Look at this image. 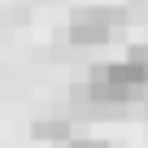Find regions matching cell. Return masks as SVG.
<instances>
[{
    "mask_svg": "<svg viewBox=\"0 0 148 148\" xmlns=\"http://www.w3.org/2000/svg\"><path fill=\"white\" fill-rule=\"evenodd\" d=\"M148 92V61L126 57V61H105L92 70V79L79 96H87V105H131Z\"/></svg>",
    "mask_w": 148,
    "mask_h": 148,
    "instance_id": "cell-1",
    "label": "cell"
},
{
    "mask_svg": "<svg viewBox=\"0 0 148 148\" xmlns=\"http://www.w3.org/2000/svg\"><path fill=\"white\" fill-rule=\"evenodd\" d=\"M122 22H126L122 9H79V13L70 18V44H79V48L109 44Z\"/></svg>",
    "mask_w": 148,
    "mask_h": 148,
    "instance_id": "cell-2",
    "label": "cell"
},
{
    "mask_svg": "<svg viewBox=\"0 0 148 148\" xmlns=\"http://www.w3.org/2000/svg\"><path fill=\"white\" fill-rule=\"evenodd\" d=\"M31 135L35 139H74L70 135V118H35Z\"/></svg>",
    "mask_w": 148,
    "mask_h": 148,
    "instance_id": "cell-3",
    "label": "cell"
},
{
    "mask_svg": "<svg viewBox=\"0 0 148 148\" xmlns=\"http://www.w3.org/2000/svg\"><path fill=\"white\" fill-rule=\"evenodd\" d=\"M65 148H109L105 139H65Z\"/></svg>",
    "mask_w": 148,
    "mask_h": 148,
    "instance_id": "cell-4",
    "label": "cell"
}]
</instances>
